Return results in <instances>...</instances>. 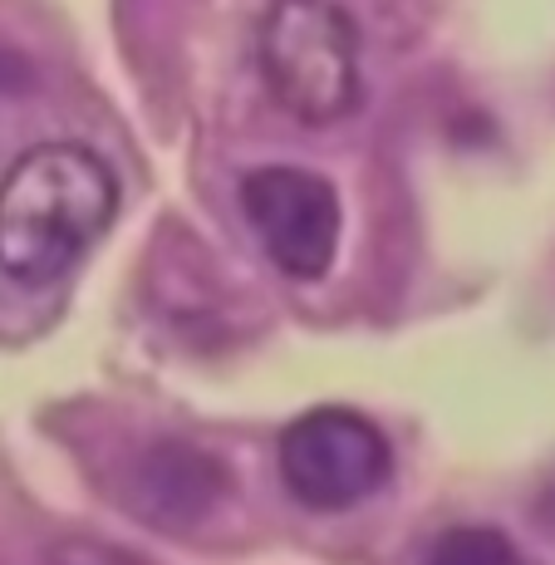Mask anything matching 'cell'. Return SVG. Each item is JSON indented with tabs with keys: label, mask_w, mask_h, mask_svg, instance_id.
I'll return each mask as SVG.
<instances>
[{
	"label": "cell",
	"mask_w": 555,
	"mask_h": 565,
	"mask_svg": "<svg viewBox=\"0 0 555 565\" xmlns=\"http://www.w3.org/2000/svg\"><path fill=\"white\" fill-rule=\"evenodd\" d=\"M118 212L114 168L84 143L30 148L0 182V270L20 286L64 276Z\"/></svg>",
	"instance_id": "6da1fadb"
},
{
	"label": "cell",
	"mask_w": 555,
	"mask_h": 565,
	"mask_svg": "<svg viewBox=\"0 0 555 565\" xmlns=\"http://www.w3.org/2000/svg\"><path fill=\"white\" fill-rule=\"evenodd\" d=\"M260 74L270 99L300 124H340L354 114L359 30L334 0H276L260 25Z\"/></svg>",
	"instance_id": "7a4b0ae2"
},
{
	"label": "cell",
	"mask_w": 555,
	"mask_h": 565,
	"mask_svg": "<svg viewBox=\"0 0 555 565\" xmlns=\"http://www.w3.org/2000/svg\"><path fill=\"white\" fill-rule=\"evenodd\" d=\"M388 438L354 408H310L280 433V482L314 512H344L388 482Z\"/></svg>",
	"instance_id": "3957f363"
},
{
	"label": "cell",
	"mask_w": 555,
	"mask_h": 565,
	"mask_svg": "<svg viewBox=\"0 0 555 565\" xmlns=\"http://www.w3.org/2000/svg\"><path fill=\"white\" fill-rule=\"evenodd\" d=\"M242 212L270 266L290 280H320L340 252V198L320 172L256 168L242 178Z\"/></svg>",
	"instance_id": "277c9868"
},
{
	"label": "cell",
	"mask_w": 555,
	"mask_h": 565,
	"mask_svg": "<svg viewBox=\"0 0 555 565\" xmlns=\"http://www.w3.org/2000/svg\"><path fill=\"white\" fill-rule=\"evenodd\" d=\"M143 492H138V516L148 521H178L182 516H202L206 502L222 492V472L216 462L198 458L188 448H158L143 462Z\"/></svg>",
	"instance_id": "5b68a950"
},
{
	"label": "cell",
	"mask_w": 555,
	"mask_h": 565,
	"mask_svg": "<svg viewBox=\"0 0 555 565\" xmlns=\"http://www.w3.org/2000/svg\"><path fill=\"white\" fill-rule=\"evenodd\" d=\"M423 565H521V556L492 526H452L448 536H438Z\"/></svg>",
	"instance_id": "8992f818"
},
{
	"label": "cell",
	"mask_w": 555,
	"mask_h": 565,
	"mask_svg": "<svg viewBox=\"0 0 555 565\" xmlns=\"http://www.w3.org/2000/svg\"><path fill=\"white\" fill-rule=\"evenodd\" d=\"M45 565H148V561L128 556V551L108 546V541H60Z\"/></svg>",
	"instance_id": "52a82bcc"
}]
</instances>
